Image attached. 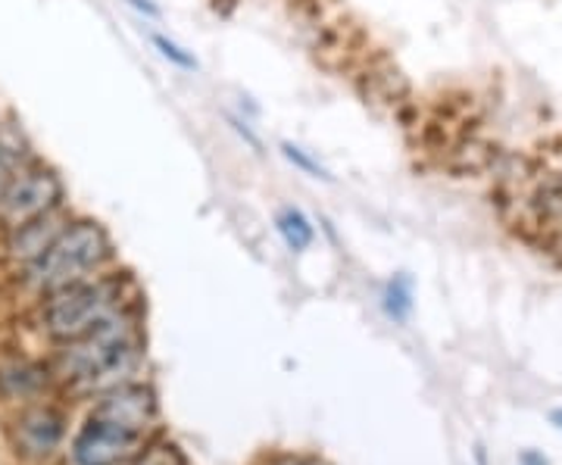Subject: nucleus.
<instances>
[{
	"label": "nucleus",
	"instance_id": "1",
	"mask_svg": "<svg viewBox=\"0 0 562 465\" xmlns=\"http://www.w3.org/2000/svg\"><path fill=\"white\" fill-rule=\"evenodd\" d=\"M138 328L128 313L106 319L88 334L69 341L63 356L66 375L81 387H120L138 365Z\"/></svg>",
	"mask_w": 562,
	"mask_h": 465
},
{
	"label": "nucleus",
	"instance_id": "2",
	"mask_svg": "<svg viewBox=\"0 0 562 465\" xmlns=\"http://www.w3.org/2000/svg\"><path fill=\"white\" fill-rule=\"evenodd\" d=\"M113 257L110 235L98 223H72L47 253L29 265V284L44 294H57L69 284L91 279L106 260Z\"/></svg>",
	"mask_w": 562,
	"mask_h": 465
},
{
	"label": "nucleus",
	"instance_id": "3",
	"mask_svg": "<svg viewBox=\"0 0 562 465\" xmlns=\"http://www.w3.org/2000/svg\"><path fill=\"white\" fill-rule=\"evenodd\" d=\"M125 297V282L122 279H85L79 284H69L44 306V328L60 338V341H76L98 328L106 319L120 316Z\"/></svg>",
	"mask_w": 562,
	"mask_h": 465
},
{
	"label": "nucleus",
	"instance_id": "4",
	"mask_svg": "<svg viewBox=\"0 0 562 465\" xmlns=\"http://www.w3.org/2000/svg\"><path fill=\"white\" fill-rule=\"evenodd\" d=\"M57 206H63V184L57 172L44 166H22L0 201V219L10 228H20Z\"/></svg>",
	"mask_w": 562,
	"mask_h": 465
},
{
	"label": "nucleus",
	"instance_id": "5",
	"mask_svg": "<svg viewBox=\"0 0 562 465\" xmlns=\"http://www.w3.org/2000/svg\"><path fill=\"white\" fill-rule=\"evenodd\" d=\"M140 438H144L140 431L91 412V419L85 422L72 444V456L79 465H116L138 450Z\"/></svg>",
	"mask_w": 562,
	"mask_h": 465
},
{
	"label": "nucleus",
	"instance_id": "6",
	"mask_svg": "<svg viewBox=\"0 0 562 465\" xmlns=\"http://www.w3.org/2000/svg\"><path fill=\"white\" fill-rule=\"evenodd\" d=\"M69 225L72 223L66 219L63 206H57V209H50V213L38 216V219H32V223L13 228L7 250H10V257H13V260L32 265L35 260H41V257L47 253V247L57 241Z\"/></svg>",
	"mask_w": 562,
	"mask_h": 465
},
{
	"label": "nucleus",
	"instance_id": "7",
	"mask_svg": "<svg viewBox=\"0 0 562 465\" xmlns=\"http://www.w3.org/2000/svg\"><path fill=\"white\" fill-rule=\"evenodd\" d=\"M60 416L50 412V409H35V412H29L20 422V444L25 446V453H32V456L50 453L54 446L60 444Z\"/></svg>",
	"mask_w": 562,
	"mask_h": 465
},
{
	"label": "nucleus",
	"instance_id": "8",
	"mask_svg": "<svg viewBox=\"0 0 562 465\" xmlns=\"http://www.w3.org/2000/svg\"><path fill=\"white\" fill-rule=\"evenodd\" d=\"M279 231L291 250H306L313 243V225L301 209H284L279 213Z\"/></svg>",
	"mask_w": 562,
	"mask_h": 465
},
{
	"label": "nucleus",
	"instance_id": "9",
	"mask_svg": "<svg viewBox=\"0 0 562 465\" xmlns=\"http://www.w3.org/2000/svg\"><path fill=\"white\" fill-rule=\"evenodd\" d=\"M154 44L160 47V54L166 60H172L176 66H181V69H198V60H194L191 54H184L179 44H172V41L162 38V35H154Z\"/></svg>",
	"mask_w": 562,
	"mask_h": 465
},
{
	"label": "nucleus",
	"instance_id": "10",
	"mask_svg": "<svg viewBox=\"0 0 562 465\" xmlns=\"http://www.w3.org/2000/svg\"><path fill=\"white\" fill-rule=\"evenodd\" d=\"M409 291H406V284L397 282L387 287V309H391V316L394 319H403L406 313H409Z\"/></svg>",
	"mask_w": 562,
	"mask_h": 465
},
{
	"label": "nucleus",
	"instance_id": "11",
	"mask_svg": "<svg viewBox=\"0 0 562 465\" xmlns=\"http://www.w3.org/2000/svg\"><path fill=\"white\" fill-rule=\"evenodd\" d=\"M281 150H284V157H288V160L297 162V166H301V169H306L310 175H319V179H328V175L322 172L319 166H316V162H313V160H310V157H306V154H303L301 147H291V144H284Z\"/></svg>",
	"mask_w": 562,
	"mask_h": 465
},
{
	"label": "nucleus",
	"instance_id": "12",
	"mask_svg": "<svg viewBox=\"0 0 562 465\" xmlns=\"http://www.w3.org/2000/svg\"><path fill=\"white\" fill-rule=\"evenodd\" d=\"M16 172L20 169H13V162H10V157L0 150V201H3V194H7V188L13 184V179H16Z\"/></svg>",
	"mask_w": 562,
	"mask_h": 465
},
{
	"label": "nucleus",
	"instance_id": "13",
	"mask_svg": "<svg viewBox=\"0 0 562 465\" xmlns=\"http://www.w3.org/2000/svg\"><path fill=\"white\" fill-rule=\"evenodd\" d=\"M140 465H179V460H176L172 446H160V450H154Z\"/></svg>",
	"mask_w": 562,
	"mask_h": 465
},
{
	"label": "nucleus",
	"instance_id": "14",
	"mask_svg": "<svg viewBox=\"0 0 562 465\" xmlns=\"http://www.w3.org/2000/svg\"><path fill=\"white\" fill-rule=\"evenodd\" d=\"M128 3H132L135 10H140V13H147V16H160V10H157L150 0H128Z\"/></svg>",
	"mask_w": 562,
	"mask_h": 465
},
{
	"label": "nucleus",
	"instance_id": "15",
	"mask_svg": "<svg viewBox=\"0 0 562 465\" xmlns=\"http://www.w3.org/2000/svg\"><path fill=\"white\" fill-rule=\"evenodd\" d=\"M519 463H522V465H547V460L528 450V453H522V456H519Z\"/></svg>",
	"mask_w": 562,
	"mask_h": 465
},
{
	"label": "nucleus",
	"instance_id": "16",
	"mask_svg": "<svg viewBox=\"0 0 562 465\" xmlns=\"http://www.w3.org/2000/svg\"><path fill=\"white\" fill-rule=\"evenodd\" d=\"M279 465H319V463H306V460H284Z\"/></svg>",
	"mask_w": 562,
	"mask_h": 465
},
{
	"label": "nucleus",
	"instance_id": "17",
	"mask_svg": "<svg viewBox=\"0 0 562 465\" xmlns=\"http://www.w3.org/2000/svg\"><path fill=\"white\" fill-rule=\"evenodd\" d=\"M550 419H553V422H557V428H562V409H557V412H553V416H550Z\"/></svg>",
	"mask_w": 562,
	"mask_h": 465
}]
</instances>
